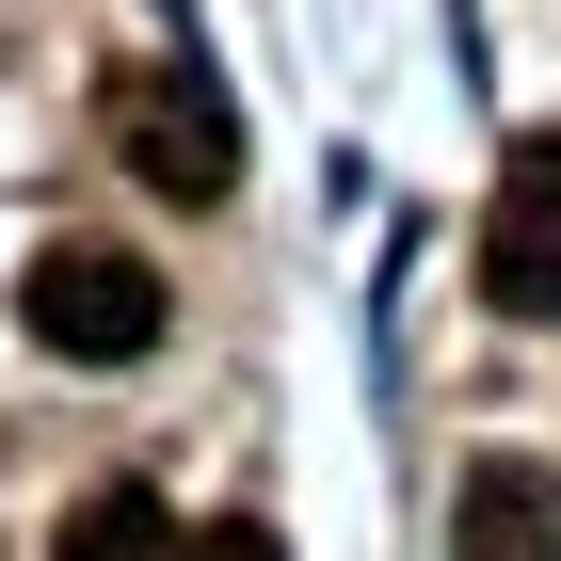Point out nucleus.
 <instances>
[{"mask_svg":"<svg viewBox=\"0 0 561 561\" xmlns=\"http://www.w3.org/2000/svg\"><path fill=\"white\" fill-rule=\"evenodd\" d=\"M193 561H289V546H273L257 514H225V529H193Z\"/></svg>","mask_w":561,"mask_h":561,"instance_id":"6","label":"nucleus"},{"mask_svg":"<svg viewBox=\"0 0 561 561\" xmlns=\"http://www.w3.org/2000/svg\"><path fill=\"white\" fill-rule=\"evenodd\" d=\"M449 561H561V466H466Z\"/></svg>","mask_w":561,"mask_h":561,"instance_id":"4","label":"nucleus"},{"mask_svg":"<svg viewBox=\"0 0 561 561\" xmlns=\"http://www.w3.org/2000/svg\"><path fill=\"white\" fill-rule=\"evenodd\" d=\"M161 273L129 257V241H48L33 289H16V321H33V353H65V369H129V353H161Z\"/></svg>","mask_w":561,"mask_h":561,"instance_id":"1","label":"nucleus"},{"mask_svg":"<svg viewBox=\"0 0 561 561\" xmlns=\"http://www.w3.org/2000/svg\"><path fill=\"white\" fill-rule=\"evenodd\" d=\"M48 561H193V546H176V514L145 497V481H96L81 514H65V546H48Z\"/></svg>","mask_w":561,"mask_h":561,"instance_id":"5","label":"nucleus"},{"mask_svg":"<svg viewBox=\"0 0 561 561\" xmlns=\"http://www.w3.org/2000/svg\"><path fill=\"white\" fill-rule=\"evenodd\" d=\"M481 305L497 321H561V129H529L497 161V209H481Z\"/></svg>","mask_w":561,"mask_h":561,"instance_id":"3","label":"nucleus"},{"mask_svg":"<svg viewBox=\"0 0 561 561\" xmlns=\"http://www.w3.org/2000/svg\"><path fill=\"white\" fill-rule=\"evenodd\" d=\"M113 145H129V176H145V193H176V209H209L225 176H241V129H225L209 65H176V48L113 65Z\"/></svg>","mask_w":561,"mask_h":561,"instance_id":"2","label":"nucleus"}]
</instances>
